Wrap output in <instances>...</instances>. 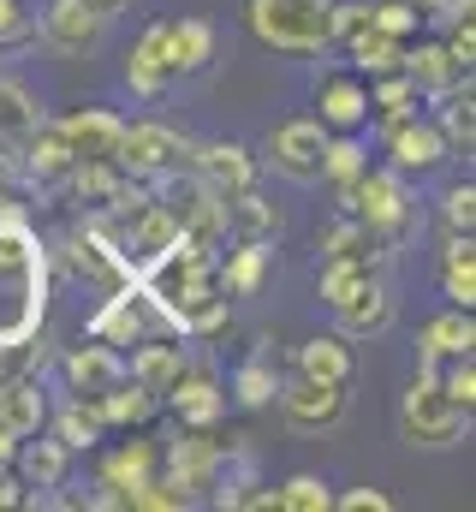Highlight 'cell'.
<instances>
[{"mask_svg": "<svg viewBox=\"0 0 476 512\" xmlns=\"http://www.w3.org/2000/svg\"><path fill=\"white\" fill-rule=\"evenodd\" d=\"M316 251H322V262H328V256H346V262H381V251H387V245H381L363 221L340 215L334 227H322V233H316Z\"/></svg>", "mask_w": 476, "mask_h": 512, "instance_id": "d6a6232c", "label": "cell"}, {"mask_svg": "<svg viewBox=\"0 0 476 512\" xmlns=\"http://www.w3.org/2000/svg\"><path fill=\"white\" fill-rule=\"evenodd\" d=\"M185 364H191V352H185V346H143V352L125 364V376L143 387L155 405H167V393H173V382L185 376Z\"/></svg>", "mask_w": 476, "mask_h": 512, "instance_id": "d4e9b609", "label": "cell"}, {"mask_svg": "<svg viewBox=\"0 0 476 512\" xmlns=\"http://www.w3.org/2000/svg\"><path fill=\"white\" fill-rule=\"evenodd\" d=\"M48 316V245L36 239L30 215L0 197V352L30 340Z\"/></svg>", "mask_w": 476, "mask_h": 512, "instance_id": "6da1fadb", "label": "cell"}, {"mask_svg": "<svg viewBox=\"0 0 476 512\" xmlns=\"http://www.w3.org/2000/svg\"><path fill=\"white\" fill-rule=\"evenodd\" d=\"M441 221H447V233L471 239V227H476V185H471V179H465V185H453V191L441 197Z\"/></svg>", "mask_w": 476, "mask_h": 512, "instance_id": "bcb514c9", "label": "cell"}, {"mask_svg": "<svg viewBox=\"0 0 476 512\" xmlns=\"http://www.w3.org/2000/svg\"><path fill=\"white\" fill-rule=\"evenodd\" d=\"M227 233L233 239H256V245H268L274 233H280V209L268 203V197H256V185H244L227 197Z\"/></svg>", "mask_w": 476, "mask_h": 512, "instance_id": "4dcf8cb0", "label": "cell"}, {"mask_svg": "<svg viewBox=\"0 0 476 512\" xmlns=\"http://www.w3.org/2000/svg\"><path fill=\"white\" fill-rule=\"evenodd\" d=\"M215 274H221V286H227L233 298H256L262 280H268V245L238 239V251H227V262H215Z\"/></svg>", "mask_w": 476, "mask_h": 512, "instance_id": "1f68e13d", "label": "cell"}, {"mask_svg": "<svg viewBox=\"0 0 476 512\" xmlns=\"http://www.w3.org/2000/svg\"><path fill=\"white\" fill-rule=\"evenodd\" d=\"M96 411H102V423H114V429H143V423L155 417V399L125 376V382H114L102 399H96Z\"/></svg>", "mask_w": 476, "mask_h": 512, "instance_id": "d590c367", "label": "cell"}, {"mask_svg": "<svg viewBox=\"0 0 476 512\" xmlns=\"http://www.w3.org/2000/svg\"><path fill=\"white\" fill-rule=\"evenodd\" d=\"M316 108H322V131H357L363 120H369V84L334 72V78H322Z\"/></svg>", "mask_w": 476, "mask_h": 512, "instance_id": "603a6c76", "label": "cell"}, {"mask_svg": "<svg viewBox=\"0 0 476 512\" xmlns=\"http://www.w3.org/2000/svg\"><path fill=\"white\" fill-rule=\"evenodd\" d=\"M381 143H387V167L399 179H423V173H435L447 161V137L429 114H405V120L381 126Z\"/></svg>", "mask_w": 476, "mask_h": 512, "instance_id": "7c38bea8", "label": "cell"}, {"mask_svg": "<svg viewBox=\"0 0 476 512\" xmlns=\"http://www.w3.org/2000/svg\"><path fill=\"white\" fill-rule=\"evenodd\" d=\"M369 108H381V126H393V120L417 114V84H411L405 72H381V78L369 84Z\"/></svg>", "mask_w": 476, "mask_h": 512, "instance_id": "ab89813d", "label": "cell"}, {"mask_svg": "<svg viewBox=\"0 0 476 512\" xmlns=\"http://www.w3.org/2000/svg\"><path fill=\"white\" fill-rule=\"evenodd\" d=\"M322 149H328L322 120H280L262 143V161L292 185H316L322 179Z\"/></svg>", "mask_w": 476, "mask_h": 512, "instance_id": "30bf717a", "label": "cell"}, {"mask_svg": "<svg viewBox=\"0 0 476 512\" xmlns=\"http://www.w3.org/2000/svg\"><path fill=\"white\" fill-rule=\"evenodd\" d=\"M274 399H280L286 429H298V435H328V429L346 423V387H334V382L292 376V382L274 387Z\"/></svg>", "mask_w": 476, "mask_h": 512, "instance_id": "8fae6325", "label": "cell"}, {"mask_svg": "<svg viewBox=\"0 0 476 512\" xmlns=\"http://www.w3.org/2000/svg\"><path fill=\"white\" fill-rule=\"evenodd\" d=\"M18 167L36 179V185H66V173H72V149H66V137L54 120H42V126L30 131V143L18 149Z\"/></svg>", "mask_w": 476, "mask_h": 512, "instance_id": "cb8c5ba5", "label": "cell"}, {"mask_svg": "<svg viewBox=\"0 0 476 512\" xmlns=\"http://www.w3.org/2000/svg\"><path fill=\"white\" fill-rule=\"evenodd\" d=\"M274 501H280V512H328L334 507V489H328L322 477L298 471V477H286V483L274 489Z\"/></svg>", "mask_w": 476, "mask_h": 512, "instance_id": "7bdbcfd3", "label": "cell"}, {"mask_svg": "<svg viewBox=\"0 0 476 512\" xmlns=\"http://www.w3.org/2000/svg\"><path fill=\"white\" fill-rule=\"evenodd\" d=\"M375 24V12H369V0H334V42H352Z\"/></svg>", "mask_w": 476, "mask_h": 512, "instance_id": "681fc988", "label": "cell"}, {"mask_svg": "<svg viewBox=\"0 0 476 512\" xmlns=\"http://www.w3.org/2000/svg\"><path fill=\"white\" fill-rule=\"evenodd\" d=\"M411 84H417V96H447V90H459V84H471V66H459L453 54H447V42H423V48H405V66H399Z\"/></svg>", "mask_w": 476, "mask_h": 512, "instance_id": "d6986e66", "label": "cell"}, {"mask_svg": "<svg viewBox=\"0 0 476 512\" xmlns=\"http://www.w3.org/2000/svg\"><path fill=\"white\" fill-rule=\"evenodd\" d=\"M274 370L262 364V358H250V364H238V376H233V399L244 405V411H262V405H274Z\"/></svg>", "mask_w": 476, "mask_h": 512, "instance_id": "ee69618b", "label": "cell"}, {"mask_svg": "<svg viewBox=\"0 0 476 512\" xmlns=\"http://www.w3.org/2000/svg\"><path fill=\"white\" fill-rule=\"evenodd\" d=\"M334 507H346V512H387V507H393V495H381V489H352V495H334Z\"/></svg>", "mask_w": 476, "mask_h": 512, "instance_id": "f907efd6", "label": "cell"}, {"mask_svg": "<svg viewBox=\"0 0 476 512\" xmlns=\"http://www.w3.org/2000/svg\"><path fill=\"white\" fill-rule=\"evenodd\" d=\"M0 387H6V393H0V423H6L18 441L36 435V429L48 423V399H42V387L36 382H6V376H0Z\"/></svg>", "mask_w": 476, "mask_h": 512, "instance_id": "836d02e7", "label": "cell"}, {"mask_svg": "<svg viewBox=\"0 0 476 512\" xmlns=\"http://www.w3.org/2000/svg\"><path fill=\"white\" fill-rule=\"evenodd\" d=\"M161 203H167L179 239H191V245H203V251H221V239H227V197H221V191H209L197 173H191V179L167 173Z\"/></svg>", "mask_w": 476, "mask_h": 512, "instance_id": "5b68a950", "label": "cell"}, {"mask_svg": "<svg viewBox=\"0 0 476 512\" xmlns=\"http://www.w3.org/2000/svg\"><path fill=\"white\" fill-rule=\"evenodd\" d=\"M369 12H375V30L411 42V30H417V6L411 0H369Z\"/></svg>", "mask_w": 476, "mask_h": 512, "instance_id": "7dc6e473", "label": "cell"}, {"mask_svg": "<svg viewBox=\"0 0 476 512\" xmlns=\"http://www.w3.org/2000/svg\"><path fill=\"white\" fill-rule=\"evenodd\" d=\"M191 167H197V179H203L209 191H221V197L256 185V155H250L244 143H191Z\"/></svg>", "mask_w": 476, "mask_h": 512, "instance_id": "2e32d148", "label": "cell"}, {"mask_svg": "<svg viewBox=\"0 0 476 512\" xmlns=\"http://www.w3.org/2000/svg\"><path fill=\"white\" fill-rule=\"evenodd\" d=\"M441 137H447V155H471L476 149V102H471V84H459V90H447V96H435V114H429Z\"/></svg>", "mask_w": 476, "mask_h": 512, "instance_id": "f546056e", "label": "cell"}, {"mask_svg": "<svg viewBox=\"0 0 476 512\" xmlns=\"http://www.w3.org/2000/svg\"><path fill=\"white\" fill-rule=\"evenodd\" d=\"M66 465H72V453L60 441H42V429H36V441L24 435L18 441V459H12V471H18L24 489H60L66 483Z\"/></svg>", "mask_w": 476, "mask_h": 512, "instance_id": "484cf974", "label": "cell"}, {"mask_svg": "<svg viewBox=\"0 0 476 512\" xmlns=\"http://www.w3.org/2000/svg\"><path fill=\"white\" fill-rule=\"evenodd\" d=\"M465 429H471V417L441 393L435 370H417V382L405 387V399H399V435L411 447H435L441 453V447H459Z\"/></svg>", "mask_w": 476, "mask_h": 512, "instance_id": "277c9868", "label": "cell"}, {"mask_svg": "<svg viewBox=\"0 0 476 512\" xmlns=\"http://www.w3.org/2000/svg\"><path fill=\"white\" fill-rule=\"evenodd\" d=\"M221 471H227V453H221V441H215L209 429H191V435H173V441H167V477H173L191 501H197L203 489H215Z\"/></svg>", "mask_w": 476, "mask_h": 512, "instance_id": "4fadbf2b", "label": "cell"}, {"mask_svg": "<svg viewBox=\"0 0 476 512\" xmlns=\"http://www.w3.org/2000/svg\"><path fill=\"white\" fill-rule=\"evenodd\" d=\"M369 274H381V268H375V262H346V256H328V262H322V304H328V310H340L357 286L369 280Z\"/></svg>", "mask_w": 476, "mask_h": 512, "instance_id": "60d3db41", "label": "cell"}, {"mask_svg": "<svg viewBox=\"0 0 476 512\" xmlns=\"http://www.w3.org/2000/svg\"><path fill=\"white\" fill-rule=\"evenodd\" d=\"M441 292L459 304V310H471L476 304V251H471V239H447V251H441Z\"/></svg>", "mask_w": 476, "mask_h": 512, "instance_id": "e575fe53", "label": "cell"}, {"mask_svg": "<svg viewBox=\"0 0 476 512\" xmlns=\"http://www.w3.org/2000/svg\"><path fill=\"white\" fill-rule=\"evenodd\" d=\"M18 459V435L12 429H0V465H12Z\"/></svg>", "mask_w": 476, "mask_h": 512, "instance_id": "db71d44e", "label": "cell"}, {"mask_svg": "<svg viewBox=\"0 0 476 512\" xmlns=\"http://www.w3.org/2000/svg\"><path fill=\"white\" fill-rule=\"evenodd\" d=\"M60 251L72 262V274L78 280H90V286H102V292H114L125 280H137V262L119 251V239L102 227V215H90L84 227H72L66 239H60Z\"/></svg>", "mask_w": 476, "mask_h": 512, "instance_id": "52a82bcc", "label": "cell"}, {"mask_svg": "<svg viewBox=\"0 0 476 512\" xmlns=\"http://www.w3.org/2000/svg\"><path fill=\"white\" fill-rule=\"evenodd\" d=\"M244 24L274 54L334 48V0H244Z\"/></svg>", "mask_w": 476, "mask_h": 512, "instance_id": "7a4b0ae2", "label": "cell"}, {"mask_svg": "<svg viewBox=\"0 0 476 512\" xmlns=\"http://www.w3.org/2000/svg\"><path fill=\"white\" fill-rule=\"evenodd\" d=\"M435 382H441V393L471 417L476 411V364H471V352L465 358H447V370H435Z\"/></svg>", "mask_w": 476, "mask_h": 512, "instance_id": "f6af8a7d", "label": "cell"}, {"mask_svg": "<svg viewBox=\"0 0 476 512\" xmlns=\"http://www.w3.org/2000/svg\"><path fill=\"white\" fill-rule=\"evenodd\" d=\"M155 328H167V316H161V304L137 286V280H125L108 292V304L90 316V340H102V346H143ZM173 334V328H167Z\"/></svg>", "mask_w": 476, "mask_h": 512, "instance_id": "ba28073f", "label": "cell"}, {"mask_svg": "<svg viewBox=\"0 0 476 512\" xmlns=\"http://www.w3.org/2000/svg\"><path fill=\"white\" fill-rule=\"evenodd\" d=\"M161 30H167V24H149V30L131 42V54H125V84H131V96H143V102H155V96L173 84L167 54H161Z\"/></svg>", "mask_w": 476, "mask_h": 512, "instance_id": "7402d4cb", "label": "cell"}, {"mask_svg": "<svg viewBox=\"0 0 476 512\" xmlns=\"http://www.w3.org/2000/svg\"><path fill=\"white\" fill-rule=\"evenodd\" d=\"M161 54H167V72L173 78H197L215 60V24L209 18H173L161 30Z\"/></svg>", "mask_w": 476, "mask_h": 512, "instance_id": "ac0fdd59", "label": "cell"}, {"mask_svg": "<svg viewBox=\"0 0 476 512\" xmlns=\"http://www.w3.org/2000/svg\"><path fill=\"white\" fill-rule=\"evenodd\" d=\"M42 120H48V114H42V102H36L18 78H6V72H0V143L18 155V149L30 143V131L42 126Z\"/></svg>", "mask_w": 476, "mask_h": 512, "instance_id": "f1b7e54d", "label": "cell"}, {"mask_svg": "<svg viewBox=\"0 0 476 512\" xmlns=\"http://www.w3.org/2000/svg\"><path fill=\"white\" fill-rule=\"evenodd\" d=\"M60 376L72 387V399H102L114 382H125V358H119L114 346L90 340V346H78V352L60 358Z\"/></svg>", "mask_w": 476, "mask_h": 512, "instance_id": "9a60e30c", "label": "cell"}, {"mask_svg": "<svg viewBox=\"0 0 476 512\" xmlns=\"http://www.w3.org/2000/svg\"><path fill=\"white\" fill-rule=\"evenodd\" d=\"M102 411H96V399H72V405H60L54 411V441L66 447V453H78V447H96L102 441Z\"/></svg>", "mask_w": 476, "mask_h": 512, "instance_id": "8d00e7d4", "label": "cell"}, {"mask_svg": "<svg viewBox=\"0 0 476 512\" xmlns=\"http://www.w3.org/2000/svg\"><path fill=\"white\" fill-rule=\"evenodd\" d=\"M108 18H114V12H102V6H90V0H48V6H42V18H36V36H42L54 54L84 60V54H96V48H102Z\"/></svg>", "mask_w": 476, "mask_h": 512, "instance_id": "9c48e42d", "label": "cell"}, {"mask_svg": "<svg viewBox=\"0 0 476 512\" xmlns=\"http://www.w3.org/2000/svg\"><path fill=\"white\" fill-rule=\"evenodd\" d=\"M334 197H340V215L363 221L387 251L411 239L417 203H411V191H405V179H399L393 167H363L352 185H334Z\"/></svg>", "mask_w": 476, "mask_h": 512, "instance_id": "3957f363", "label": "cell"}, {"mask_svg": "<svg viewBox=\"0 0 476 512\" xmlns=\"http://www.w3.org/2000/svg\"><path fill=\"white\" fill-rule=\"evenodd\" d=\"M155 459H161V453H155L149 441H131V447H119L114 459L102 465V489H108V495H96L90 507H125V489H137V483L155 471Z\"/></svg>", "mask_w": 476, "mask_h": 512, "instance_id": "83f0119b", "label": "cell"}, {"mask_svg": "<svg viewBox=\"0 0 476 512\" xmlns=\"http://www.w3.org/2000/svg\"><path fill=\"white\" fill-rule=\"evenodd\" d=\"M54 126H60V137H66L72 161H114L125 120L108 114V108H78V114H66V120H54Z\"/></svg>", "mask_w": 476, "mask_h": 512, "instance_id": "e0dca14e", "label": "cell"}, {"mask_svg": "<svg viewBox=\"0 0 476 512\" xmlns=\"http://www.w3.org/2000/svg\"><path fill=\"white\" fill-rule=\"evenodd\" d=\"M167 405H173V417H179L185 429H215L221 411H227V393H221L215 364H209V358H191L185 376H179L173 393H167Z\"/></svg>", "mask_w": 476, "mask_h": 512, "instance_id": "5bb4252c", "label": "cell"}, {"mask_svg": "<svg viewBox=\"0 0 476 512\" xmlns=\"http://www.w3.org/2000/svg\"><path fill=\"white\" fill-rule=\"evenodd\" d=\"M24 42H36V18L18 0H0V48H24Z\"/></svg>", "mask_w": 476, "mask_h": 512, "instance_id": "c3c4849f", "label": "cell"}, {"mask_svg": "<svg viewBox=\"0 0 476 512\" xmlns=\"http://www.w3.org/2000/svg\"><path fill=\"white\" fill-rule=\"evenodd\" d=\"M125 507L131 512H185L191 507V495H185L173 477H155V471H149L137 489H125Z\"/></svg>", "mask_w": 476, "mask_h": 512, "instance_id": "b9f144b4", "label": "cell"}, {"mask_svg": "<svg viewBox=\"0 0 476 512\" xmlns=\"http://www.w3.org/2000/svg\"><path fill=\"white\" fill-rule=\"evenodd\" d=\"M346 48H352V66H357V72H369V78H381V72H399V66H405V42H399V36H387V30H375V24H369L363 36H352Z\"/></svg>", "mask_w": 476, "mask_h": 512, "instance_id": "74e56055", "label": "cell"}, {"mask_svg": "<svg viewBox=\"0 0 476 512\" xmlns=\"http://www.w3.org/2000/svg\"><path fill=\"white\" fill-rule=\"evenodd\" d=\"M334 316H340V334H346V340L387 334V328H393V292H387V280H381V274H369L352 298L334 310Z\"/></svg>", "mask_w": 476, "mask_h": 512, "instance_id": "ffe728a7", "label": "cell"}, {"mask_svg": "<svg viewBox=\"0 0 476 512\" xmlns=\"http://www.w3.org/2000/svg\"><path fill=\"white\" fill-rule=\"evenodd\" d=\"M12 173H18V155L0 143V197H6V185H12Z\"/></svg>", "mask_w": 476, "mask_h": 512, "instance_id": "f5cc1de1", "label": "cell"}, {"mask_svg": "<svg viewBox=\"0 0 476 512\" xmlns=\"http://www.w3.org/2000/svg\"><path fill=\"white\" fill-rule=\"evenodd\" d=\"M179 161H191V137L161 120H137V126L119 131V149H114V167L125 179H167L179 173Z\"/></svg>", "mask_w": 476, "mask_h": 512, "instance_id": "8992f818", "label": "cell"}, {"mask_svg": "<svg viewBox=\"0 0 476 512\" xmlns=\"http://www.w3.org/2000/svg\"><path fill=\"white\" fill-rule=\"evenodd\" d=\"M292 376L346 387V382H352V346H346V334H316V340H304V346H298Z\"/></svg>", "mask_w": 476, "mask_h": 512, "instance_id": "4316f807", "label": "cell"}, {"mask_svg": "<svg viewBox=\"0 0 476 512\" xmlns=\"http://www.w3.org/2000/svg\"><path fill=\"white\" fill-rule=\"evenodd\" d=\"M476 346V322H471V310H447V316H435L423 334H417V358H423V370H441L447 358H465Z\"/></svg>", "mask_w": 476, "mask_h": 512, "instance_id": "44dd1931", "label": "cell"}, {"mask_svg": "<svg viewBox=\"0 0 476 512\" xmlns=\"http://www.w3.org/2000/svg\"><path fill=\"white\" fill-rule=\"evenodd\" d=\"M363 167H369V149L357 143L352 131H328V149H322V179H328V185H352Z\"/></svg>", "mask_w": 476, "mask_h": 512, "instance_id": "f35d334b", "label": "cell"}, {"mask_svg": "<svg viewBox=\"0 0 476 512\" xmlns=\"http://www.w3.org/2000/svg\"><path fill=\"white\" fill-rule=\"evenodd\" d=\"M0 66H6V48H0Z\"/></svg>", "mask_w": 476, "mask_h": 512, "instance_id": "9f6ffc18", "label": "cell"}, {"mask_svg": "<svg viewBox=\"0 0 476 512\" xmlns=\"http://www.w3.org/2000/svg\"><path fill=\"white\" fill-rule=\"evenodd\" d=\"M90 6H102V12H119V6H125V0H90Z\"/></svg>", "mask_w": 476, "mask_h": 512, "instance_id": "11a10c76", "label": "cell"}, {"mask_svg": "<svg viewBox=\"0 0 476 512\" xmlns=\"http://www.w3.org/2000/svg\"><path fill=\"white\" fill-rule=\"evenodd\" d=\"M18 501H24V483L12 477V465H0V512H6V507H18Z\"/></svg>", "mask_w": 476, "mask_h": 512, "instance_id": "816d5d0a", "label": "cell"}]
</instances>
